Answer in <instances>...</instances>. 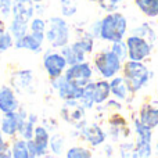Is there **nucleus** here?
Here are the masks:
<instances>
[{
  "instance_id": "obj_6",
  "label": "nucleus",
  "mask_w": 158,
  "mask_h": 158,
  "mask_svg": "<svg viewBox=\"0 0 158 158\" xmlns=\"http://www.w3.org/2000/svg\"><path fill=\"white\" fill-rule=\"evenodd\" d=\"M50 143V137L49 133L46 132V129L42 128V126H38L35 128V132H33V139L27 140L28 144V150H29V156L31 157H40L46 153L47 147H49Z\"/></svg>"
},
{
  "instance_id": "obj_4",
  "label": "nucleus",
  "mask_w": 158,
  "mask_h": 158,
  "mask_svg": "<svg viewBox=\"0 0 158 158\" xmlns=\"http://www.w3.org/2000/svg\"><path fill=\"white\" fill-rule=\"evenodd\" d=\"M121 63L122 61L118 58V56L114 52H101L96 56L94 64L96 68L98 69L104 78H112L118 71L121 69Z\"/></svg>"
},
{
  "instance_id": "obj_35",
  "label": "nucleus",
  "mask_w": 158,
  "mask_h": 158,
  "mask_svg": "<svg viewBox=\"0 0 158 158\" xmlns=\"http://www.w3.org/2000/svg\"><path fill=\"white\" fill-rule=\"evenodd\" d=\"M50 142H52L53 153H56V154L61 153V147H63V140H61V137L60 136H53Z\"/></svg>"
},
{
  "instance_id": "obj_31",
  "label": "nucleus",
  "mask_w": 158,
  "mask_h": 158,
  "mask_svg": "<svg viewBox=\"0 0 158 158\" xmlns=\"http://www.w3.org/2000/svg\"><path fill=\"white\" fill-rule=\"evenodd\" d=\"M98 3H100V7L103 8V10L111 13V11H115L119 7L122 0H98Z\"/></svg>"
},
{
  "instance_id": "obj_10",
  "label": "nucleus",
  "mask_w": 158,
  "mask_h": 158,
  "mask_svg": "<svg viewBox=\"0 0 158 158\" xmlns=\"http://www.w3.org/2000/svg\"><path fill=\"white\" fill-rule=\"evenodd\" d=\"M43 65H44V69L47 71V74H49V77L52 79H54V78H58L63 74L64 68H65V65H67V61L63 54L50 53V54L44 56Z\"/></svg>"
},
{
  "instance_id": "obj_20",
  "label": "nucleus",
  "mask_w": 158,
  "mask_h": 158,
  "mask_svg": "<svg viewBox=\"0 0 158 158\" xmlns=\"http://www.w3.org/2000/svg\"><path fill=\"white\" fill-rule=\"evenodd\" d=\"M136 4L146 15H158V0H136Z\"/></svg>"
},
{
  "instance_id": "obj_12",
  "label": "nucleus",
  "mask_w": 158,
  "mask_h": 158,
  "mask_svg": "<svg viewBox=\"0 0 158 158\" xmlns=\"http://www.w3.org/2000/svg\"><path fill=\"white\" fill-rule=\"evenodd\" d=\"M63 115L64 119H67L68 122L74 123V125H79V122H82L85 117L83 107L79 106L77 100H67L65 106L63 108Z\"/></svg>"
},
{
  "instance_id": "obj_30",
  "label": "nucleus",
  "mask_w": 158,
  "mask_h": 158,
  "mask_svg": "<svg viewBox=\"0 0 158 158\" xmlns=\"http://www.w3.org/2000/svg\"><path fill=\"white\" fill-rule=\"evenodd\" d=\"M67 157L68 158H86V157H92V154H90L89 150H86V148L74 147V148H69L68 150Z\"/></svg>"
},
{
  "instance_id": "obj_2",
  "label": "nucleus",
  "mask_w": 158,
  "mask_h": 158,
  "mask_svg": "<svg viewBox=\"0 0 158 158\" xmlns=\"http://www.w3.org/2000/svg\"><path fill=\"white\" fill-rule=\"evenodd\" d=\"M123 75L131 90H140L148 82V69L139 61L131 60L123 67Z\"/></svg>"
},
{
  "instance_id": "obj_1",
  "label": "nucleus",
  "mask_w": 158,
  "mask_h": 158,
  "mask_svg": "<svg viewBox=\"0 0 158 158\" xmlns=\"http://www.w3.org/2000/svg\"><path fill=\"white\" fill-rule=\"evenodd\" d=\"M125 32H126V18L122 14L112 13L108 14L106 18L101 19L100 36L104 40L112 42V43L122 40Z\"/></svg>"
},
{
  "instance_id": "obj_34",
  "label": "nucleus",
  "mask_w": 158,
  "mask_h": 158,
  "mask_svg": "<svg viewBox=\"0 0 158 158\" xmlns=\"http://www.w3.org/2000/svg\"><path fill=\"white\" fill-rule=\"evenodd\" d=\"M14 0H0V11L3 15H8L10 11L13 10Z\"/></svg>"
},
{
  "instance_id": "obj_39",
  "label": "nucleus",
  "mask_w": 158,
  "mask_h": 158,
  "mask_svg": "<svg viewBox=\"0 0 158 158\" xmlns=\"http://www.w3.org/2000/svg\"><path fill=\"white\" fill-rule=\"evenodd\" d=\"M90 2H96V0H90Z\"/></svg>"
},
{
  "instance_id": "obj_13",
  "label": "nucleus",
  "mask_w": 158,
  "mask_h": 158,
  "mask_svg": "<svg viewBox=\"0 0 158 158\" xmlns=\"http://www.w3.org/2000/svg\"><path fill=\"white\" fill-rule=\"evenodd\" d=\"M17 110H18V100L14 92L8 86H2L0 87V111L7 114Z\"/></svg>"
},
{
  "instance_id": "obj_22",
  "label": "nucleus",
  "mask_w": 158,
  "mask_h": 158,
  "mask_svg": "<svg viewBox=\"0 0 158 158\" xmlns=\"http://www.w3.org/2000/svg\"><path fill=\"white\" fill-rule=\"evenodd\" d=\"M35 122H36L35 115H29V117L24 121L21 129H19V133H21V136L24 137V139H27V140L32 139L33 132H35V126H33L35 125Z\"/></svg>"
},
{
  "instance_id": "obj_21",
  "label": "nucleus",
  "mask_w": 158,
  "mask_h": 158,
  "mask_svg": "<svg viewBox=\"0 0 158 158\" xmlns=\"http://www.w3.org/2000/svg\"><path fill=\"white\" fill-rule=\"evenodd\" d=\"M79 100L85 108H92L93 103H94V83H87L83 87V93Z\"/></svg>"
},
{
  "instance_id": "obj_11",
  "label": "nucleus",
  "mask_w": 158,
  "mask_h": 158,
  "mask_svg": "<svg viewBox=\"0 0 158 158\" xmlns=\"http://www.w3.org/2000/svg\"><path fill=\"white\" fill-rule=\"evenodd\" d=\"M33 0H14L13 14L14 19L22 24H28L33 15Z\"/></svg>"
},
{
  "instance_id": "obj_36",
  "label": "nucleus",
  "mask_w": 158,
  "mask_h": 158,
  "mask_svg": "<svg viewBox=\"0 0 158 158\" xmlns=\"http://www.w3.org/2000/svg\"><path fill=\"white\" fill-rule=\"evenodd\" d=\"M6 146L4 140H3V135H2V128H0V148H3Z\"/></svg>"
},
{
  "instance_id": "obj_37",
  "label": "nucleus",
  "mask_w": 158,
  "mask_h": 158,
  "mask_svg": "<svg viewBox=\"0 0 158 158\" xmlns=\"http://www.w3.org/2000/svg\"><path fill=\"white\" fill-rule=\"evenodd\" d=\"M3 33H4V29H3V27H0V36H2Z\"/></svg>"
},
{
  "instance_id": "obj_28",
  "label": "nucleus",
  "mask_w": 158,
  "mask_h": 158,
  "mask_svg": "<svg viewBox=\"0 0 158 158\" xmlns=\"http://www.w3.org/2000/svg\"><path fill=\"white\" fill-rule=\"evenodd\" d=\"M10 33L14 36L15 39L22 38L24 35H27V24H22V22H18L15 19H13L10 25Z\"/></svg>"
},
{
  "instance_id": "obj_9",
  "label": "nucleus",
  "mask_w": 158,
  "mask_h": 158,
  "mask_svg": "<svg viewBox=\"0 0 158 158\" xmlns=\"http://www.w3.org/2000/svg\"><path fill=\"white\" fill-rule=\"evenodd\" d=\"M53 86L58 90L60 97L64 100H78L81 98L82 93H83V87H78L71 85L68 81L65 79V77H58L53 79Z\"/></svg>"
},
{
  "instance_id": "obj_18",
  "label": "nucleus",
  "mask_w": 158,
  "mask_h": 158,
  "mask_svg": "<svg viewBox=\"0 0 158 158\" xmlns=\"http://www.w3.org/2000/svg\"><path fill=\"white\" fill-rule=\"evenodd\" d=\"M110 87H111V92L114 93V96L118 98H126L128 89H131L125 78H114L110 83Z\"/></svg>"
},
{
  "instance_id": "obj_16",
  "label": "nucleus",
  "mask_w": 158,
  "mask_h": 158,
  "mask_svg": "<svg viewBox=\"0 0 158 158\" xmlns=\"http://www.w3.org/2000/svg\"><path fill=\"white\" fill-rule=\"evenodd\" d=\"M83 135L87 139V142H89L92 146H98L106 140V133H104L97 125H92V126L85 128Z\"/></svg>"
},
{
  "instance_id": "obj_25",
  "label": "nucleus",
  "mask_w": 158,
  "mask_h": 158,
  "mask_svg": "<svg viewBox=\"0 0 158 158\" xmlns=\"http://www.w3.org/2000/svg\"><path fill=\"white\" fill-rule=\"evenodd\" d=\"M44 28H46V24H44L43 19L40 18H35L31 24V31H32V35L35 36L39 40H43L44 38Z\"/></svg>"
},
{
  "instance_id": "obj_15",
  "label": "nucleus",
  "mask_w": 158,
  "mask_h": 158,
  "mask_svg": "<svg viewBox=\"0 0 158 158\" xmlns=\"http://www.w3.org/2000/svg\"><path fill=\"white\" fill-rule=\"evenodd\" d=\"M14 46L17 49H28V50H32V52H39L42 47V42L39 39H36L35 36L31 33V35H24L22 38L15 39L14 42Z\"/></svg>"
},
{
  "instance_id": "obj_8",
  "label": "nucleus",
  "mask_w": 158,
  "mask_h": 158,
  "mask_svg": "<svg viewBox=\"0 0 158 158\" xmlns=\"http://www.w3.org/2000/svg\"><path fill=\"white\" fill-rule=\"evenodd\" d=\"M25 118V111L19 110V111H11L4 114V118L2 119V132L8 136H13L15 132H19Z\"/></svg>"
},
{
  "instance_id": "obj_7",
  "label": "nucleus",
  "mask_w": 158,
  "mask_h": 158,
  "mask_svg": "<svg viewBox=\"0 0 158 158\" xmlns=\"http://www.w3.org/2000/svg\"><path fill=\"white\" fill-rule=\"evenodd\" d=\"M128 44V56L131 57V60L135 61H142L143 58H146L150 54L151 46L142 38V36L133 35L126 40Z\"/></svg>"
},
{
  "instance_id": "obj_5",
  "label": "nucleus",
  "mask_w": 158,
  "mask_h": 158,
  "mask_svg": "<svg viewBox=\"0 0 158 158\" xmlns=\"http://www.w3.org/2000/svg\"><path fill=\"white\" fill-rule=\"evenodd\" d=\"M90 78H92V68L87 63H79L74 64L68 68V71L65 72V79L71 85L78 87H85L89 83Z\"/></svg>"
},
{
  "instance_id": "obj_23",
  "label": "nucleus",
  "mask_w": 158,
  "mask_h": 158,
  "mask_svg": "<svg viewBox=\"0 0 158 158\" xmlns=\"http://www.w3.org/2000/svg\"><path fill=\"white\" fill-rule=\"evenodd\" d=\"M11 153H13V157L15 158H31L28 144L25 140H17L11 148Z\"/></svg>"
},
{
  "instance_id": "obj_29",
  "label": "nucleus",
  "mask_w": 158,
  "mask_h": 158,
  "mask_svg": "<svg viewBox=\"0 0 158 158\" xmlns=\"http://www.w3.org/2000/svg\"><path fill=\"white\" fill-rule=\"evenodd\" d=\"M112 52L118 56L121 61H125L126 56H128V44L123 43L122 40L114 42V46H112Z\"/></svg>"
},
{
  "instance_id": "obj_38",
  "label": "nucleus",
  "mask_w": 158,
  "mask_h": 158,
  "mask_svg": "<svg viewBox=\"0 0 158 158\" xmlns=\"http://www.w3.org/2000/svg\"><path fill=\"white\" fill-rule=\"evenodd\" d=\"M33 2H40V0H33Z\"/></svg>"
},
{
  "instance_id": "obj_33",
  "label": "nucleus",
  "mask_w": 158,
  "mask_h": 158,
  "mask_svg": "<svg viewBox=\"0 0 158 158\" xmlns=\"http://www.w3.org/2000/svg\"><path fill=\"white\" fill-rule=\"evenodd\" d=\"M78 46L83 50L85 53H90L93 50V40L90 38H85V39H81V40L77 42Z\"/></svg>"
},
{
  "instance_id": "obj_19",
  "label": "nucleus",
  "mask_w": 158,
  "mask_h": 158,
  "mask_svg": "<svg viewBox=\"0 0 158 158\" xmlns=\"http://www.w3.org/2000/svg\"><path fill=\"white\" fill-rule=\"evenodd\" d=\"M110 92H111V87H110V83L106 81H101L94 83V103H103L108 98Z\"/></svg>"
},
{
  "instance_id": "obj_32",
  "label": "nucleus",
  "mask_w": 158,
  "mask_h": 158,
  "mask_svg": "<svg viewBox=\"0 0 158 158\" xmlns=\"http://www.w3.org/2000/svg\"><path fill=\"white\" fill-rule=\"evenodd\" d=\"M11 46H13V35L4 32L0 36V53L6 52V50L10 49Z\"/></svg>"
},
{
  "instance_id": "obj_17",
  "label": "nucleus",
  "mask_w": 158,
  "mask_h": 158,
  "mask_svg": "<svg viewBox=\"0 0 158 158\" xmlns=\"http://www.w3.org/2000/svg\"><path fill=\"white\" fill-rule=\"evenodd\" d=\"M140 121L148 128H156L158 125V110L150 106H144L140 111Z\"/></svg>"
},
{
  "instance_id": "obj_26",
  "label": "nucleus",
  "mask_w": 158,
  "mask_h": 158,
  "mask_svg": "<svg viewBox=\"0 0 158 158\" xmlns=\"http://www.w3.org/2000/svg\"><path fill=\"white\" fill-rule=\"evenodd\" d=\"M133 151L135 153L132 154V157H150L151 156V146L148 142H142V140H139Z\"/></svg>"
},
{
  "instance_id": "obj_14",
  "label": "nucleus",
  "mask_w": 158,
  "mask_h": 158,
  "mask_svg": "<svg viewBox=\"0 0 158 158\" xmlns=\"http://www.w3.org/2000/svg\"><path fill=\"white\" fill-rule=\"evenodd\" d=\"M85 54H86V53L78 46L77 42H75L74 44H71V46H67L65 44V46L63 47V56H64V58H65L67 64H69V65L83 63Z\"/></svg>"
},
{
  "instance_id": "obj_3",
  "label": "nucleus",
  "mask_w": 158,
  "mask_h": 158,
  "mask_svg": "<svg viewBox=\"0 0 158 158\" xmlns=\"http://www.w3.org/2000/svg\"><path fill=\"white\" fill-rule=\"evenodd\" d=\"M46 38L53 47H64L69 39L68 24L60 17H52L49 19V29L46 32Z\"/></svg>"
},
{
  "instance_id": "obj_24",
  "label": "nucleus",
  "mask_w": 158,
  "mask_h": 158,
  "mask_svg": "<svg viewBox=\"0 0 158 158\" xmlns=\"http://www.w3.org/2000/svg\"><path fill=\"white\" fill-rule=\"evenodd\" d=\"M135 126H136V133L139 136V140L142 142H151V128L142 122V121H135Z\"/></svg>"
},
{
  "instance_id": "obj_27",
  "label": "nucleus",
  "mask_w": 158,
  "mask_h": 158,
  "mask_svg": "<svg viewBox=\"0 0 158 158\" xmlns=\"http://www.w3.org/2000/svg\"><path fill=\"white\" fill-rule=\"evenodd\" d=\"M78 0H61V13L65 17H71L77 13Z\"/></svg>"
}]
</instances>
